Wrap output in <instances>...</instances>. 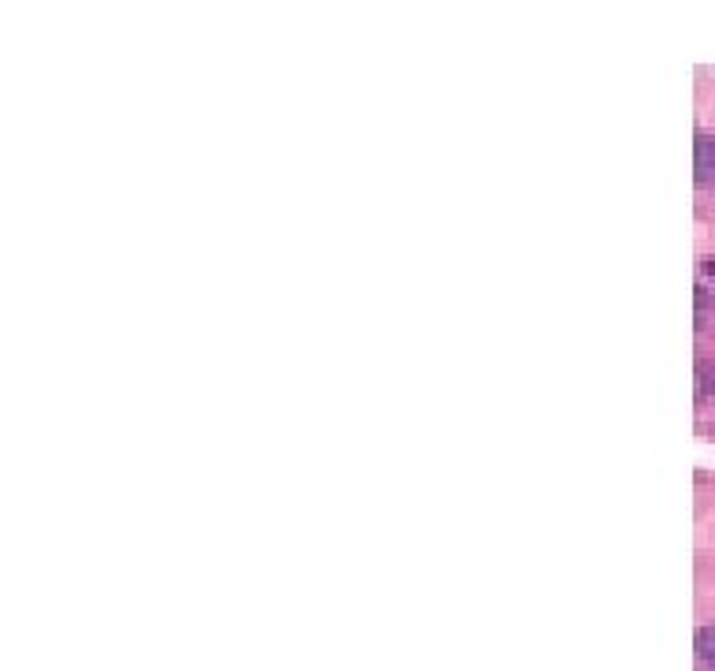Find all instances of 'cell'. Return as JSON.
I'll use <instances>...</instances> for the list:
<instances>
[{
  "instance_id": "cell-2",
  "label": "cell",
  "mask_w": 715,
  "mask_h": 671,
  "mask_svg": "<svg viewBox=\"0 0 715 671\" xmlns=\"http://www.w3.org/2000/svg\"><path fill=\"white\" fill-rule=\"evenodd\" d=\"M697 377H701L697 396L704 399V396H708V392H712V366H704V362H701V366H697Z\"/></svg>"
},
{
  "instance_id": "cell-3",
  "label": "cell",
  "mask_w": 715,
  "mask_h": 671,
  "mask_svg": "<svg viewBox=\"0 0 715 671\" xmlns=\"http://www.w3.org/2000/svg\"><path fill=\"white\" fill-rule=\"evenodd\" d=\"M701 645H704V649H701V653H704V657H708V660H712V664H715V642H712V645H708V642H701Z\"/></svg>"
},
{
  "instance_id": "cell-4",
  "label": "cell",
  "mask_w": 715,
  "mask_h": 671,
  "mask_svg": "<svg viewBox=\"0 0 715 671\" xmlns=\"http://www.w3.org/2000/svg\"><path fill=\"white\" fill-rule=\"evenodd\" d=\"M708 276H712V280H715V262H708Z\"/></svg>"
},
{
  "instance_id": "cell-1",
  "label": "cell",
  "mask_w": 715,
  "mask_h": 671,
  "mask_svg": "<svg viewBox=\"0 0 715 671\" xmlns=\"http://www.w3.org/2000/svg\"><path fill=\"white\" fill-rule=\"evenodd\" d=\"M697 172H701V179H715V142L712 138H697Z\"/></svg>"
}]
</instances>
